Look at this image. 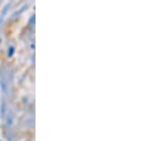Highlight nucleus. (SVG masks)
Here are the masks:
<instances>
[{
	"label": "nucleus",
	"mask_w": 153,
	"mask_h": 141,
	"mask_svg": "<svg viewBox=\"0 0 153 141\" xmlns=\"http://www.w3.org/2000/svg\"><path fill=\"white\" fill-rule=\"evenodd\" d=\"M13 52H14V48H13V46H10V49H8V51H7L8 57H11V56L13 55Z\"/></svg>",
	"instance_id": "f257e3e1"
}]
</instances>
